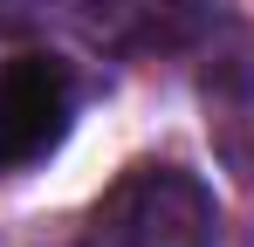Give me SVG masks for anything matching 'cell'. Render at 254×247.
Returning <instances> with one entry per match:
<instances>
[{"label": "cell", "mask_w": 254, "mask_h": 247, "mask_svg": "<svg viewBox=\"0 0 254 247\" xmlns=\"http://www.w3.org/2000/svg\"><path fill=\"white\" fill-rule=\"evenodd\" d=\"M220 199L186 165H130L124 179L89 206L83 247H213Z\"/></svg>", "instance_id": "1"}, {"label": "cell", "mask_w": 254, "mask_h": 247, "mask_svg": "<svg viewBox=\"0 0 254 247\" xmlns=\"http://www.w3.org/2000/svg\"><path fill=\"white\" fill-rule=\"evenodd\" d=\"M69 117H76V76H69V62H55L42 48L0 62V172L42 165L69 137Z\"/></svg>", "instance_id": "2"}, {"label": "cell", "mask_w": 254, "mask_h": 247, "mask_svg": "<svg viewBox=\"0 0 254 247\" xmlns=\"http://www.w3.org/2000/svg\"><path fill=\"white\" fill-rule=\"evenodd\" d=\"M213 14H220V0H83L89 35L110 48H137V55L199 41Z\"/></svg>", "instance_id": "3"}, {"label": "cell", "mask_w": 254, "mask_h": 247, "mask_svg": "<svg viewBox=\"0 0 254 247\" xmlns=\"http://www.w3.org/2000/svg\"><path fill=\"white\" fill-rule=\"evenodd\" d=\"M48 7H55V0H0V41L35 35V28L48 21Z\"/></svg>", "instance_id": "4"}]
</instances>
